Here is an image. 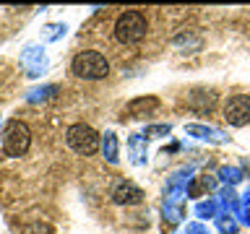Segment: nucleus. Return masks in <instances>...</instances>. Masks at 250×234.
Instances as JSON below:
<instances>
[{
	"label": "nucleus",
	"instance_id": "f257e3e1",
	"mask_svg": "<svg viewBox=\"0 0 250 234\" xmlns=\"http://www.w3.org/2000/svg\"><path fill=\"white\" fill-rule=\"evenodd\" d=\"M70 73L83 81H102L109 76V60L99 50H83L70 60Z\"/></svg>",
	"mask_w": 250,
	"mask_h": 234
},
{
	"label": "nucleus",
	"instance_id": "f03ea898",
	"mask_svg": "<svg viewBox=\"0 0 250 234\" xmlns=\"http://www.w3.org/2000/svg\"><path fill=\"white\" fill-rule=\"evenodd\" d=\"M148 31V21L141 11H123L115 21V39L120 44H138Z\"/></svg>",
	"mask_w": 250,
	"mask_h": 234
},
{
	"label": "nucleus",
	"instance_id": "7ed1b4c3",
	"mask_svg": "<svg viewBox=\"0 0 250 234\" xmlns=\"http://www.w3.org/2000/svg\"><path fill=\"white\" fill-rule=\"evenodd\" d=\"M65 140L78 156H91L102 148V136L91 128V125H83V122L70 125L68 133H65Z\"/></svg>",
	"mask_w": 250,
	"mask_h": 234
},
{
	"label": "nucleus",
	"instance_id": "20e7f679",
	"mask_svg": "<svg viewBox=\"0 0 250 234\" xmlns=\"http://www.w3.org/2000/svg\"><path fill=\"white\" fill-rule=\"evenodd\" d=\"M31 146V130L26 122L21 120H11L3 130V154L16 159V156H23Z\"/></svg>",
	"mask_w": 250,
	"mask_h": 234
},
{
	"label": "nucleus",
	"instance_id": "39448f33",
	"mask_svg": "<svg viewBox=\"0 0 250 234\" xmlns=\"http://www.w3.org/2000/svg\"><path fill=\"white\" fill-rule=\"evenodd\" d=\"M224 120L232 128H242L250 122V94H234L224 104Z\"/></svg>",
	"mask_w": 250,
	"mask_h": 234
},
{
	"label": "nucleus",
	"instance_id": "423d86ee",
	"mask_svg": "<svg viewBox=\"0 0 250 234\" xmlns=\"http://www.w3.org/2000/svg\"><path fill=\"white\" fill-rule=\"evenodd\" d=\"M21 70L26 73L29 78H39L47 70V58H44V50L37 44H29L26 50L21 52Z\"/></svg>",
	"mask_w": 250,
	"mask_h": 234
},
{
	"label": "nucleus",
	"instance_id": "0eeeda50",
	"mask_svg": "<svg viewBox=\"0 0 250 234\" xmlns=\"http://www.w3.org/2000/svg\"><path fill=\"white\" fill-rule=\"evenodd\" d=\"M112 203H117V206H138L141 200H144V190L130 182V179H120L115 187H112Z\"/></svg>",
	"mask_w": 250,
	"mask_h": 234
},
{
	"label": "nucleus",
	"instance_id": "6e6552de",
	"mask_svg": "<svg viewBox=\"0 0 250 234\" xmlns=\"http://www.w3.org/2000/svg\"><path fill=\"white\" fill-rule=\"evenodd\" d=\"M185 133L193 138H198V140H208V143H227V140H229V136H227L224 130L211 128V125H201V122L185 125Z\"/></svg>",
	"mask_w": 250,
	"mask_h": 234
},
{
	"label": "nucleus",
	"instance_id": "1a4fd4ad",
	"mask_svg": "<svg viewBox=\"0 0 250 234\" xmlns=\"http://www.w3.org/2000/svg\"><path fill=\"white\" fill-rule=\"evenodd\" d=\"M128 154H130V164L144 167L148 161V148H146V136H130L128 138Z\"/></svg>",
	"mask_w": 250,
	"mask_h": 234
},
{
	"label": "nucleus",
	"instance_id": "9d476101",
	"mask_svg": "<svg viewBox=\"0 0 250 234\" xmlns=\"http://www.w3.org/2000/svg\"><path fill=\"white\" fill-rule=\"evenodd\" d=\"M156 107H159V99L156 97H138L128 104V115L130 117H146V115H151Z\"/></svg>",
	"mask_w": 250,
	"mask_h": 234
},
{
	"label": "nucleus",
	"instance_id": "9b49d317",
	"mask_svg": "<svg viewBox=\"0 0 250 234\" xmlns=\"http://www.w3.org/2000/svg\"><path fill=\"white\" fill-rule=\"evenodd\" d=\"M102 156L107 159V164H117L120 161V148H117V136L112 130L104 133V138H102Z\"/></svg>",
	"mask_w": 250,
	"mask_h": 234
},
{
	"label": "nucleus",
	"instance_id": "f8f14e48",
	"mask_svg": "<svg viewBox=\"0 0 250 234\" xmlns=\"http://www.w3.org/2000/svg\"><path fill=\"white\" fill-rule=\"evenodd\" d=\"M222 206H224V200H216V198L201 200L198 206H195V216H198V218H219Z\"/></svg>",
	"mask_w": 250,
	"mask_h": 234
},
{
	"label": "nucleus",
	"instance_id": "ddd939ff",
	"mask_svg": "<svg viewBox=\"0 0 250 234\" xmlns=\"http://www.w3.org/2000/svg\"><path fill=\"white\" fill-rule=\"evenodd\" d=\"M55 94H58V86H42V89L29 91V94H26V101L37 104V101H47V99H52Z\"/></svg>",
	"mask_w": 250,
	"mask_h": 234
},
{
	"label": "nucleus",
	"instance_id": "4468645a",
	"mask_svg": "<svg viewBox=\"0 0 250 234\" xmlns=\"http://www.w3.org/2000/svg\"><path fill=\"white\" fill-rule=\"evenodd\" d=\"M214 187H216V179L208 177V175H203V177H198V182H195V185L188 187V193H190L193 198H195V195H198L201 190H214Z\"/></svg>",
	"mask_w": 250,
	"mask_h": 234
},
{
	"label": "nucleus",
	"instance_id": "2eb2a0df",
	"mask_svg": "<svg viewBox=\"0 0 250 234\" xmlns=\"http://www.w3.org/2000/svg\"><path fill=\"white\" fill-rule=\"evenodd\" d=\"M65 34V23H50V26H44L42 31V42H55V39H60Z\"/></svg>",
	"mask_w": 250,
	"mask_h": 234
},
{
	"label": "nucleus",
	"instance_id": "dca6fc26",
	"mask_svg": "<svg viewBox=\"0 0 250 234\" xmlns=\"http://www.w3.org/2000/svg\"><path fill=\"white\" fill-rule=\"evenodd\" d=\"M219 177H222L224 182L234 185V182H240V179H242V169L240 167H222V169H219Z\"/></svg>",
	"mask_w": 250,
	"mask_h": 234
},
{
	"label": "nucleus",
	"instance_id": "f3484780",
	"mask_svg": "<svg viewBox=\"0 0 250 234\" xmlns=\"http://www.w3.org/2000/svg\"><path fill=\"white\" fill-rule=\"evenodd\" d=\"M172 133V125H148L144 136L146 138H164V136H169Z\"/></svg>",
	"mask_w": 250,
	"mask_h": 234
},
{
	"label": "nucleus",
	"instance_id": "a211bd4d",
	"mask_svg": "<svg viewBox=\"0 0 250 234\" xmlns=\"http://www.w3.org/2000/svg\"><path fill=\"white\" fill-rule=\"evenodd\" d=\"M216 224H219V229H222V234H237V224L232 221V216H219Z\"/></svg>",
	"mask_w": 250,
	"mask_h": 234
},
{
	"label": "nucleus",
	"instance_id": "6ab92c4d",
	"mask_svg": "<svg viewBox=\"0 0 250 234\" xmlns=\"http://www.w3.org/2000/svg\"><path fill=\"white\" fill-rule=\"evenodd\" d=\"M164 216H167L172 224H177L180 218H183V208L175 206V203H167V206H164Z\"/></svg>",
	"mask_w": 250,
	"mask_h": 234
},
{
	"label": "nucleus",
	"instance_id": "aec40b11",
	"mask_svg": "<svg viewBox=\"0 0 250 234\" xmlns=\"http://www.w3.org/2000/svg\"><path fill=\"white\" fill-rule=\"evenodd\" d=\"M26 234H52V229H50L47 224L37 221V224H29V226H26Z\"/></svg>",
	"mask_w": 250,
	"mask_h": 234
},
{
	"label": "nucleus",
	"instance_id": "412c9836",
	"mask_svg": "<svg viewBox=\"0 0 250 234\" xmlns=\"http://www.w3.org/2000/svg\"><path fill=\"white\" fill-rule=\"evenodd\" d=\"M188 234H208V232H206V226H201V224H190L188 226Z\"/></svg>",
	"mask_w": 250,
	"mask_h": 234
}]
</instances>
